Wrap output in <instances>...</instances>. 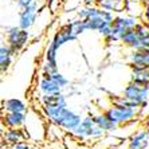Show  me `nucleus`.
<instances>
[{
    "mask_svg": "<svg viewBox=\"0 0 149 149\" xmlns=\"http://www.w3.org/2000/svg\"><path fill=\"white\" fill-rule=\"evenodd\" d=\"M45 117L49 118L52 124H55L56 126L65 129L67 132L73 133L81 124H82L83 118L81 114L75 113L74 110L69 108H62V109H54V108H42Z\"/></svg>",
    "mask_w": 149,
    "mask_h": 149,
    "instance_id": "nucleus-1",
    "label": "nucleus"
},
{
    "mask_svg": "<svg viewBox=\"0 0 149 149\" xmlns=\"http://www.w3.org/2000/svg\"><path fill=\"white\" fill-rule=\"evenodd\" d=\"M105 116L110 120L111 122H114L116 125H126L129 122H132L133 120L140 116V108H130V106H114L111 105L110 108L104 110Z\"/></svg>",
    "mask_w": 149,
    "mask_h": 149,
    "instance_id": "nucleus-2",
    "label": "nucleus"
},
{
    "mask_svg": "<svg viewBox=\"0 0 149 149\" xmlns=\"http://www.w3.org/2000/svg\"><path fill=\"white\" fill-rule=\"evenodd\" d=\"M4 35H6V43L14 50L15 54H19L24 49L30 39V31L23 30L19 26H6Z\"/></svg>",
    "mask_w": 149,
    "mask_h": 149,
    "instance_id": "nucleus-3",
    "label": "nucleus"
},
{
    "mask_svg": "<svg viewBox=\"0 0 149 149\" xmlns=\"http://www.w3.org/2000/svg\"><path fill=\"white\" fill-rule=\"evenodd\" d=\"M104 130L95 124L93 116H87L83 117L82 124L78 126L73 132L78 140H86V139H100L104 136Z\"/></svg>",
    "mask_w": 149,
    "mask_h": 149,
    "instance_id": "nucleus-4",
    "label": "nucleus"
},
{
    "mask_svg": "<svg viewBox=\"0 0 149 149\" xmlns=\"http://www.w3.org/2000/svg\"><path fill=\"white\" fill-rule=\"evenodd\" d=\"M139 23V17L133 16V15H129L126 12L125 14H117L114 16L113 23H111V34L120 38L124 32L134 28Z\"/></svg>",
    "mask_w": 149,
    "mask_h": 149,
    "instance_id": "nucleus-5",
    "label": "nucleus"
},
{
    "mask_svg": "<svg viewBox=\"0 0 149 149\" xmlns=\"http://www.w3.org/2000/svg\"><path fill=\"white\" fill-rule=\"evenodd\" d=\"M122 95L125 98H128V100L133 101L136 104H144L145 101H148L149 98V86H142V85H139V83L130 82L124 87V90H122Z\"/></svg>",
    "mask_w": 149,
    "mask_h": 149,
    "instance_id": "nucleus-6",
    "label": "nucleus"
},
{
    "mask_svg": "<svg viewBox=\"0 0 149 149\" xmlns=\"http://www.w3.org/2000/svg\"><path fill=\"white\" fill-rule=\"evenodd\" d=\"M77 38H78V35L74 32V28H73V26H71V22H69V23H66V24L61 26V28L54 34L52 39L50 40V45L54 46V47L59 51L61 47H63V46L66 45V43H69V42L77 40Z\"/></svg>",
    "mask_w": 149,
    "mask_h": 149,
    "instance_id": "nucleus-7",
    "label": "nucleus"
},
{
    "mask_svg": "<svg viewBox=\"0 0 149 149\" xmlns=\"http://www.w3.org/2000/svg\"><path fill=\"white\" fill-rule=\"evenodd\" d=\"M39 10H40V7L38 3L28 6L26 8H22L19 11V15H17V26L23 30H30L38 19Z\"/></svg>",
    "mask_w": 149,
    "mask_h": 149,
    "instance_id": "nucleus-8",
    "label": "nucleus"
},
{
    "mask_svg": "<svg viewBox=\"0 0 149 149\" xmlns=\"http://www.w3.org/2000/svg\"><path fill=\"white\" fill-rule=\"evenodd\" d=\"M129 65L149 69V49H140V50H130L128 55Z\"/></svg>",
    "mask_w": 149,
    "mask_h": 149,
    "instance_id": "nucleus-9",
    "label": "nucleus"
},
{
    "mask_svg": "<svg viewBox=\"0 0 149 149\" xmlns=\"http://www.w3.org/2000/svg\"><path fill=\"white\" fill-rule=\"evenodd\" d=\"M1 122L8 129L23 128L27 122V113H6L3 114Z\"/></svg>",
    "mask_w": 149,
    "mask_h": 149,
    "instance_id": "nucleus-10",
    "label": "nucleus"
},
{
    "mask_svg": "<svg viewBox=\"0 0 149 149\" xmlns=\"http://www.w3.org/2000/svg\"><path fill=\"white\" fill-rule=\"evenodd\" d=\"M120 43H122L125 47H128V49H130V50L142 49V42L134 28L124 32V34L120 36Z\"/></svg>",
    "mask_w": 149,
    "mask_h": 149,
    "instance_id": "nucleus-11",
    "label": "nucleus"
},
{
    "mask_svg": "<svg viewBox=\"0 0 149 149\" xmlns=\"http://www.w3.org/2000/svg\"><path fill=\"white\" fill-rule=\"evenodd\" d=\"M149 145V132L146 129L137 130L129 140L128 149H146Z\"/></svg>",
    "mask_w": 149,
    "mask_h": 149,
    "instance_id": "nucleus-12",
    "label": "nucleus"
},
{
    "mask_svg": "<svg viewBox=\"0 0 149 149\" xmlns=\"http://www.w3.org/2000/svg\"><path fill=\"white\" fill-rule=\"evenodd\" d=\"M42 108H67V100L62 93L54 94V95H42Z\"/></svg>",
    "mask_w": 149,
    "mask_h": 149,
    "instance_id": "nucleus-13",
    "label": "nucleus"
},
{
    "mask_svg": "<svg viewBox=\"0 0 149 149\" xmlns=\"http://www.w3.org/2000/svg\"><path fill=\"white\" fill-rule=\"evenodd\" d=\"M14 55V50L11 49L7 43H1V46H0V70L3 74L7 73L8 69L11 67Z\"/></svg>",
    "mask_w": 149,
    "mask_h": 149,
    "instance_id": "nucleus-14",
    "label": "nucleus"
},
{
    "mask_svg": "<svg viewBox=\"0 0 149 149\" xmlns=\"http://www.w3.org/2000/svg\"><path fill=\"white\" fill-rule=\"evenodd\" d=\"M39 91L42 93V95H54V94H61L62 93V87L56 85L55 82L47 77H42L39 81Z\"/></svg>",
    "mask_w": 149,
    "mask_h": 149,
    "instance_id": "nucleus-15",
    "label": "nucleus"
},
{
    "mask_svg": "<svg viewBox=\"0 0 149 149\" xmlns=\"http://www.w3.org/2000/svg\"><path fill=\"white\" fill-rule=\"evenodd\" d=\"M28 136L26 133L24 129L17 128V129H6L3 132V140L10 145H14V144H17V142H22L27 139Z\"/></svg>",
    "mask_w": 149,
    "mask_h": 149,
    "instance_id": "nucleus-16",
    "label": "nucleus"
},
{
    "mask_svg": "<svg viewBox=\"0 0 149 149\" xmlns=\"http://www.w3.org/2000/svg\"><path fill=\"white\" fill-rule=\"evenodd\" d=\"M125 4H126V0H98L97 6L116 15L125 12Z\"/></svg>",
    "mask_w": 149,
    "mask_h": 149,
    "instance_id": "nucleus-17",
    "label": "nucleus"
},
{
    "mask_svg": "<svg viewBox=\"0 0 149 149\" xmlns=\"http://www.w3.org/2000/svg\"><path fill=\"white\" fill-rule=\"evenodd\" d=\"M3 110L6 113H27V105L19 98H8L3 101Z\"/></svg>",
    "mask_w": 149,
    "mask_h": 149,
    "instance_id": "nucleus-18",
    "label": "nucleus"
},
{
    "mask_svg": "<svg viewBox=\"0 0 149 149\" xmlns=\"http://www.w3.org/2000/svg\"><path fill=\"white\" fill-rule=\"evenodd\" d=\"M132 73H130V81L142 85V86H149V69L139 66H132Z\"/></svg>",
    "mask_w": 149,
    "mask_h": 149,
    "instance_id": "nucleus-19",
    "label": "nucleus"
},
{
    "mask_svg": "<svg viewBox=\"0 0 149 149\" xmlns=\"http://www.w3.org/2000/svg\"><path fill=\"white\" fill-rule=\"evenodd\" d=\"M93 118H94V121H95V124H97L104 132H114V130L118 129V125H116L114 122H111L110 120L105 116L104 111H102V113H98V114H94Z\"/></svg>",
    "mask_w": 149,
    "mask_h": 149,
    "instance_id": "nucleus-20",
    "label": "nucleus"
},
{
    "mask_svg": "<svg viewBox=\"0 0 149 149\" xmlns=\"http://www.w3.org/2000/svg\"><path fill=\"white\" fill-rule=\"evenodd\" d=\"M42 77H47V78L52 79L54 82L56 83V85H59V86L62 87V89L67 87V86H69V83H70V81L67 79L63 74L59 73V71H56V73H54V74H42Z\"/></svg>",
    "mask_w": 149,
    "mask_h": 149,
    "instance_id": "nucleus-21",
    "label": "nucleus"
},
{
    "mask_svg": "<svg viewBox=\"0 0 149 149\" xmlns=\"http://www.w3.org/2000/svg\"><path fill=\"white\" fill-rule=\"evenodd\" d=\"M46 62L58 66V50L51 45H49L47 50H46Z\"/></svg>",
    "mask_w": 149,
    "mask_h": 149,
    "instance_id": "nucleus-22",
    "label": "nucleus"
},
{
    "mask_svg": "<svg viewBox=\"0 0 149 149\" xmlns=\"http://www.w3.org/2000/svg\"><path fill=\"white\" fill-rule=\"evenodd\" d=\"M71 26L74 28V32H75L78 36L87 31V26H86V20H83V19H79V17H77L75 20L71 22Z\"/></svg>",
    "mask_w": 149,
    "mask_h": 149,
    "instance_id": "nucleus-23",
    "label": "nucleus"
},
{
    "mask_svg": "<svg viewBox=\"0 0 149 149\" xmlns=\"http://www.w3.org/2000/svg\"><path fill=\"white\" fill-rule=\"evenodd\" d=\"M39 0H15V3H16V6L19 8H26V7H28V6H32V4H35V3H38Z\"/></svg>",
    "mask_w": 149,
    "mask_h": 149,
    "instance_id": "nucleus-24",
    "label": "nucleus"
},
{
    "mask_svg": "<svg viewBox=\"0 0 149 149\" xmlns=\"http://www.w3.org/2000/svg\"><path fill=\"white\" fill-rule=\"evenodd\" d=\"M10 149H31V146L28 145L27 142L22 141L17 142V144H14V145H10Z\"/></svg>",
    "mask_w": 149,
    "mask_h": 149,
    "instance_id": "nucleus-25",
    "label": "nucleus"
},
{
    "mask_svg": "<svg viewBox=\"0 0 149 149\" xmlns=\"http://www.w3.org/2000/svg\"><path fill=\"white\" fill-rule=\"evenodd\" d=\"M98 0H83V6H97Z\"/></svg>",
    "mask_w": 149,
    "mask_h": 149,
    "instance_id": "nucleus-26",
    "label": "nucleus"
},
{
    "mask_svg": "<svg viewBox=\"0 0 149 149\" xmlns=\"http://www.w3.org/2000/svg\"><path fill=\"white\" fill-rule=\"evenodd\" d=\"M130 1H137V3H145V0H130Z\"/></svg>",
    "mask_w": 149,
    "mask_h": 149,
    "instance_id": "nucleus-27",
    "label": "nucleus"
},
{
    "mask_svg": "<svg viewBox=\"0 0 149 149\" xmlns=\"http://www.w3.org/2000/svg\"><path fill=\"white\" fill-rule=\"evenodd\" d=\"M145 4L146 6H149V0H145Z\"/></svg>",
    "mask_w": 149,
    "mask_h": 149,
    "instance_id": "nucleus-28",
    "label": "nucleus"
},
{
    "mask_svg": "<svg viewBox=\"0 0 149 149\" xmlns=\"http://www.w3.org/2000/svg\"><path fill=\"white\" fill-rule=\"evenodd\" d=\"M148 101H149V98H148Z\"/></svg>",
    "mask_w": 149,
    "mask_h": 149,
    "instance_id": "nucleus-29",
    "label": "nucleus"
}]
</instances>
